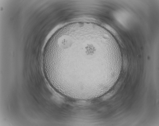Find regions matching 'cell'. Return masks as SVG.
<instances>
[{"label":"cell","mask_w":159,"mask_h":126,"mask_svg":"<svg viewBox=\"0 0 159 126\" xmlns=\"http://www.w3.org/2000/svg\"><path fill=\"white\" fill-rule=\"evenodd\" d=\"M119 47L101 37L77 36L52 54L45 68L53 86L66 94L81 98L100 95L117 81L122 66Z\"/></svg>","instance_id":"obj_1"}]
</instances>
